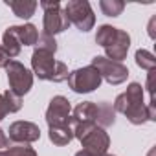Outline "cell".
I'll list each match as a JSON object with an SVG mask.
<instances>
[{"label":"cell","instance_id":"9","mask_svg":"<svg viewBox=\"0 0 156 156\" xmlns=\"http://www.w3.org/2000/svg\"><path fill=\"white\" fill-rule=\"evenodd\" d=\"M48 127H70L72 125V107L64 96H55L46 110Z\"/></svg>","mask_w":156,"mask_h":156},{"label":"cell","instance_id":"16","mask_svg":"<svg viewBox=\"0 0 156 156\" xmlns=\"http://www.w3.org/2000/svg\"><path fill=\"white\" fill-rule=\"evenodd\" d=\"M116 121V110L112 108L110 103H98V127L105 129V127H110L114 125Z\"/></svg>","mask_w":156,"mask_h":156},{"label":"cell","instance_id":"29","mask_svg":"<svg viewBox=\"0 0 156 156\" xmlns=\"http://www.w3.org/2000/svg\"><path fill=\"white\" fill-rule=\"evenodd\" d=\"M103 156H112V154H103Z\"/></svg>","mask_w":156,"mask_h":156},{"label":"cell","instance_id":"10","mask_svg":"<svg viewBox=\"0 0 156 156\" xmlns=\"http://www.w3.org/2000/svg\"><path fill=\"white\" fill-rule=\"evenodd\" d=\"M79 141L83 143V151H87V152H90V154H94V156H103V154H107V149H108V145H110L108 134L105 132V129H101V127H98V125H96L87 136H83Z\"/></svg>","mask_w":156,"mask_h":156},{"label":"cell","instance_id":"6","mask_svg":"<svg viewBox=\"0 0 156 156\" xmlns=\"http://www.w3.org/2000/svg\"><path fill=\"white\" fill-rule=\"evenodd\" d=\"M8 81H9V90L17 96H24L31 90L33 87V73L19 61H9L6 66Z\"/></svg>","mask_w":156,"mask_h":156},{"label":"cell","instance_id":"13","mask_svg":"<svg viewBox=\"0 0 156 156\" xmlns=\"http://www.w3.org/2000/svg\"><path fill=\"white\" fill-rule=\"evenodd\" d=\"M2 48L6 50V53H8V57H9V59L17 57V55L20 53L22 44H20V41H19V35H17L15 26L8 28V30L4 31V37H2Z\"/></svg>","mask_w":156,"mask_h":156},{"label":"cell","instance_id":"15","mask_svg":"<svg viewBox=\"0 0 156 156\" xmlns=\"http://www.w3.org/2000/svg\"><path fill=\"white\" fill-rule=\"evenodd\" d=\"M17 30V35H19V41L20 44L24 46H35L37 41H39V31L33 24H24V26H15Z\"/></svg>","mask_w":156,"mask_h":156},{"label":"cell","instance_id":"25","mask_svg":"<svg viewBox=\"0 0 156 156\" xmlns=\"http://www.w3.org/2000/svg\"><path fill=\"white\" fill-rule=\"evenodd\" d=\"M6 147H9V138L6 136V132L0 129V149H6Z\"/></svg>","mask_w":156,"mask_h":156},{"label":"cell","instance_id":"26","mask_svg":"<svg viewBox=\"0 0 156 156\" xmlns=\"http://www.w3.org/2000/svg\"><path fill=\"white\" fill-rule=\"evenodd\" d=\"M75 156H94V154H90V152H87V151H79Z\"/></svg>","mask_w":156,"mask_h":156},{"label":"cell","instance_id":"12","mask_svg":"<svg viewBox=\"0 0 156 156\" xmlns=\"http://www.w3.org/2000/svg\"><path fill=\"white\" fill-rule=\"evenodd\" d=\"M73 123H94L98 125V105L92 101H83L73 108L72 125Z\"/></svg>","mask_w":156,"mask_h":156},{"label":"cell","instance_id":"8","mask_svg":"<svg viewBox=\"0 0 156 156\" xmlns=\"http://www.w3.org/2000/svg\"><path fill=\"white\" fill-rule=\"evenodd\" d=\"M92 66L101 73V79H105L110 85H121L127 81L129 77V68L123 62L118 61H110L107 57H94L92 59Z\"/></svg>","mask_w":156,"mask_h":156},{"label":"cell","instance_id":"27","mask_svg":"<svg viewBox=\"0 0 156 156\" xmlns=\"http://www.w3.org/2000/svg\"><path fill=\"white\" fill-rule=\"evenodd\" d=\"M0 156H11L9 149H6V151H0Z\"/></svg>","mask_w":156,"mask_h":156},{"label":"cell","instance_id":"28","mask_svg":"<svg viewBox=\"0 0 156 156\" xmlns=\"http://www.w3.org/2000/svg\"><path fill=\"white\" fill-rule=\"evenodd\" d=\"M152 154H154V151H151V152H149V156H152Z\"/></svg>","mask_w":156,"mask_h":156},{"label":"cell","instance_id":"5","mask_svg":"<svg viewBox=\"0 0 156 156\" xmlns=\"http://www.w3.org/2000/svg\"><path fill=\"white\" fill-rule=\"evenodd\" d=\"M68 85L73 92L77 94H88V92H94L96 88H99L101 85V73L90 64V66H85V68H77L73 72H70L68 75Z\"/></svg>","mask_w":156,"mask_h":156},{"label":"cell","instance_id":"21","mask_svg":"<svg viewBox=\"0 0 156 156\" xmlns=\"http://www.w3.org/2000/svg\"><path fill=\"white\" fill-rule=\"evenodd\" d=\"M4 99H6V105H8V110L9 112H19L22 108V98L13 94L11 90H6L4 92Z\"/></svg>","mask_w":156,"mask_h":156},{"label":"cell","instance_id":"24","mask_svg":"<svg viewBox=\"0 0 156 156\" xmlns=\"http://www.w3.org/2000/svg\"><path fill=\"white\" fill-rule=\"evenodd\" d=\"M9 61H11V59L8 57V53H6V50L2 48V44H0V68H6Z\"/></svg>","mask_w":156,"mask_h":156},{"label":"cell","instance_id":"19","mask_svg":"<svg viewBox=\"0 0 156 156\" xmlns=\"http://www.w3.org/2000/svg\"><path fill=\"white\" fill-rule=\"evenodd\" d=\"M136 64L140 68H143V70H154L156 57L151 51H147V50H138L136 51Z\"/></svg>","mask_w":156,"mask_h":156},{"label":"cell","instance_id":"4","mask_svg":"<svg viewBox=\"0 0 156 156\" xmlns=\"http://www.w3.org/2000/svg\"><path fill=\"white\" fill-rule=\"evenodd\" d=\"M64 15L70 24H73L79 31H90L96 24V15L87 0H72L64 4Z\"/></svg>","mask_w":156,"mask_h":156},{"label":"cell","instance_id":"14","mask_svg":"<svg viewBox=\"0 0 156 156\" xmlns=\"http://www.w3.org/2000/svg\"><path fill=\"white\" fill-rule=\"evenodd\" d=\"M6 6L13 9V13L20 19H30L33 17L35 9H37V2L33 0H6Z\"/></svg>","mask_w":156,"mask_h":156},{"label":"cell","instance_id":"23","mask_svg":"<svg viewBox=\"0 0 156 156\" xmlns=\"http://www.w3.org/2000/svg\"><path fill=\"white\" fill-rule=\"evenodd\" d=\"M9 114L8 110V105H6V99H4V94H0V121H2L6 116Z\"/></svg>","mask_w":156,"mask_h":156},{"label":"cell","instance_id":"7","mask_svg":"<svg viewBox=\"0 0 156 156\" xmlns=\"http://www.w3.org/2000/svg\"><path fill=\"white\" fill-rule=\"evenodd\" d=\"M41 8L44 9V33L53 37L64 30L70 28V22L64 15V9L61 6V2H57V0H53V2H41Z\"/></svg>","mask_w":156,"mask_h":156},{"label":"cell","instance_id":"3","mask_svg":"<svg viewBox=\"0 0 156 156\" xmlns=\"http://www.w3.org/2000/svg\"><path fill=\"white\" fill-rule=\"evenodd\" d=\"M96 42L99 46H103V50L107 51V59L110 61H118L121 62L127 57V51L130 48V37L127 31L112 28L108 24L101 26L96 33Z\"/></svg>","mask_w":156,"mask_h":156},{"label":"cell","instance_id":"18","mask_svg":"<svg viewBox=\"0 0 156 156\" xmlns=\"http://www.w3.org/2000/svg\"><path fill=\"white\" fill-rule=\"evenodd\" d=\"M99 8H101V11L107 17H118L125 9V4L121 2V0H101Z\"/></svg>","mask_w":156,"mask_h":156},{"label":"cell","instance_id":"17","mask_svg":"<svg viewBox=\"0 0 156 156\" xmlns=\"http://www.w3.org/2000/svg\"><path fill=\"white\" fill-rule=\"evenodd\" d=\"M50 140H51V143H55L59 147L68 145L73 140L72 125L70 127H50Z\"/></svg>","mask_w":156,"mask_h":156},{"label":"cell","instance_id":"2","mask_svg":"<svg viewBox=\"0 0 156 156\" xmlns=\"http://www.w3.org/2000/svg\"><path fill=\"white\" fill-rule=\"evenodd\" d=\"M53 55L55 53H51V51L35 48V51L31 55V68H33V73L39 79L62 83V81L68 79L70 72H68V66L61 61H55Z\"/></svg>","mask_w":156,"mask_h":156},{"label":"cell","instance_id":"22","mask_svg":"<svg viewBox=\"0 0 156 156\" xmlns=\"http://www.w3.org/2000/svg\"><path fill=\"white\" fill-rule=\"evenodd\" d=\"M8 149H9L11 156H37L35 149L30 147L28 143H24V145H15V147H8Z\"/></svg>","mask_w":156,"mask_h":156},{"label":"cell","instance_id":"1","mask_svg":"<svg viewBox=\"0 0 156 156\" xmlns=\"http://www.w3.org/2000/svg\"><path fill=\"white\" fill-rule=\"evenodd\" d=\"M112 108L116 112L125 114L127 119L134 125H141L149 119L154 121L149 112V107L143 103V88L140 83H130L127 87V92H123L116 98Z\"/></svg>","mask_w":156,"mask_h":156},{"label":"cell","instance_id":"11","mask_svg":"<svg viewBox=\"0 0 156 156\" xmlns=\"http://www.w3.org/2000/svg\"><path fill=\"white\" fill-rule=\"evenodd\" d=\"M8 138L17 143H31L41 138V129L31 121H15L9 125Z\"/></svg>","mask_w":156,"mask_h":156},{"label":"cell","instance_id":"20","mask_svg":"<svg viewBox=\"0 0 156 156\" xmlns=\"http://www.w3.org/2000/svg\"><path fill=\"white\" fill-rule=\"evenodd\" d=\"M35 46H37L39 50H46V51H51V53L57 51V42H55V39L50 37V35H46V33H39V41H37Z\"/></svg>","mask_w":156,"mask_h":156}]
</instances>
